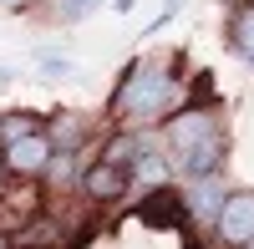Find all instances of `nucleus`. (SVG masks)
Returning a JSON list of instances; mask_svg holds the SVG:
<instances>
[{
    "mask_svg": "<svg viewBox=\"0 0 254 249\" xmlns=\"http://www.w3.org/2000/svg\"><path fill=\"white\" fill-rule=\"evenodd\" d=\"M183 81L173 76V66L168 61H153L142 56L127 66V76L117 81L112 92V112L127 117V122H158V117H178L183 112Z\"/></svg>",
    "mask_w": 254,
    "mask_h": 249,
    "instance_id": "1",
    "label": "nucleus"
},
{
    "mask_svg": "<svg viewBox=\"0 0 254 249\" xmlns=\"http://www.w3.org/2000/svg\"><path fill=\"white\" fill-rule=\"evenodd\" d=\"M224 127V117L214 107H183L178 117H168V127H163V142H168V163L183 158V153H193L203 137H214Z\"/></svg>",
    "mask_w": 254,
    "mask_h": 249,
    "instance_id": "2",
    "label": "nucleus"
},
{
    "mask_svg": "<svg viewBox=\"0 0 254 249\" xmlns=\"http://www.w3.org/2000/svg\"><path fill=\"white\" fill-rule=\"evenodd\" d=\"M214 239L229 244V249H244L254 244V188H234L219 209V224H214Z\"/></svg>",
    "mask_w": 254,
    "mask_h": 249,
    "instance_id": "3",
    "label": "nucleus"
},
{
    "mask_svg": "<svg viewBox=\"0 0 254 249\" xmlns=\"http://www.w3.org/2000/svg\"><path fill=\"white\" fill-rule=\"evenodd\" d=\"M229 193H234V188L224 183V173H214V178H193V183L183 188V214L193 219L198 229H214V224H219V209H224Z\"/></svg>",
    "mask_w": 254,
    "mask_h": 249,
    "instance_id": "4",
    "label": "nucleus"
},
{
    "mask_svg": "<svg viewBox=\"0 0 254 249\" xmlns=\"http://www.w3.org/2000/svg\"><path fill=\"white\" fill-rule=\"evenodd\" d=\"M51 153H56V148H51L46 127H41V132H31V137L5 142V148H0V168H5V173H15V178H31V173H46Z\"/></svg>",
    "mask_w": 254,
    "mask_h": 249,
    "instance_id": "5",
    "label": "nucleus"
},
{
    "mask_svg": "<svg viewBox=\"0 0 254 249\" xmlns=\"http://www.w3.org/2000/svg\"><path fill=\"white\" fill-rule=\"evenodd\" d=\"M224 158H229V132L219 127L214 137H203L193 153H183V158H173V168L193 183V178H214V173H224Z\"/></svg>",
    "mask_w": 254,
    "mask_h": 249,
    "instance_id": "6",
    "label": "nucleus"
},
{
    "mask_svg": "<svg viewBox=\"0 0 254 249\" xmlns=\"http://www.w3.org/2000/svg\"><path fill=\"white\" fill-rule=\"evenodd\" d=\"M127 188H132L127 168H112V163H92V168H81V193H87L92 203H112Z\"/></svg>",
    "mask_w": 254,
    "mask_h": 249,
    "instance_id": "7",
    "label": "nucleus"
},
{
    "mask_svg": "<svg viewBox=\"0 0 254 249\" xmlns=\"http://www.w3.org/2000/svg\"><path fill=\"white\" fill-rule=\"evenodd\" d=\"M127 178L142 183L147 193H158V188H173V163H168V153H137L132 158V168H127Z\"/></svg>",
    "mask_w": 254,
    "mask_h": 249,
    "instance_id": "8",
    "label": "nucleus"
},
{
    "mask_svg": "<svg viewBox=\"0 0 254 249\" xmlns=\"http://www.w3.org/2000/svg\"><path fill=\"white\" fill-rule=\"evenodd\" d=\"M137 219H147V224H178V219H188V214H183V193H173V188L147 193L142 209H137Z\"/></svg>",
    "mask_w": 254,
    "mask_h": 249,
    "instance_id": "9",
    "label": "nucleus"
},
{
    "mask_svg": "<svg viewBox=\"0 0 254 249\" xmlns=\"http://www.w3.org/2000/svg\"><path fill=\"white\" fill-rule=\"evenodd\" d=\"M229 46L244 56V66L254 71V5H239L234 20H229Z\"/></svg>",
    "mask_w": 254,
    "mask_h": 249,
    "instance_id": "10",
    "label": "nucleus"
},
{
    "mask_svg": "<svg viewBox=\"0 0 254 249\" xmlns=\"http://www.w3.org/2000/svg\"><path fill=\"white\" fill-rule=\"evenodd\" d=\"M81 132H87V122H81V117H56L51 127H46V137H51V148H56V153H76Z\"/></svg>",
    "mask_w": 254,
    "mask_h": 249,
    "instance_id": "11",
    "label": "nucleus"
},
{
    "mask_svg": "<svg viewBox=\"0 0 254 249\" xmlns=\"http://www.w3.org/2000/svg\"><path fill=\"white\" fill-rule=\"evenodd\" d=\"M46 183H51V188L81 183V163H76V153H51V163H46Z\"/></svg>",
    "mask_w": 254,
    "mask_h": 249,
    "instance_id": "12",
    "label": "nucleus"
},
{
    "mask_svg": "<svg viewBox=\"0 0 254 249\" xmlns=\"http://www.w3.org/2000/svg\"><path fill=\"white\" fill-rule=\"evenodd\" d=\"M31 132H41V122L31 112H5V117H0V148L15 142V137H31Z\"/></svg>",
    "mask_w": 254,
    "mask_h": 249,
    "instance_id": "13",
    "label": "nucleus"
},
{
    "mask_svg": "<svg viewBox=\"0 0 254 249\" xmlns=\"http://www.w3.org/2000/svg\"><path fill=\"white\" fill-rule=\"evenodd\" d=\"M102 5V0H51V15L56 20H81V15H92Z\"/></svg>",
    "mask_w": 254,
    "mask_h": 249,
    "instance_id": "14",
    "label": "nucleus"
},
{
    "mask_svg": "<svg viewBox=\"0 0 254 249\" xmlns=\"http://www.w3.org/2000/svg\"><path fill=\"white\" fill-rule=\"evenodd\" d=\"M36 71H41V76H71V61H56V56H41V61H36Z\"/></svg>",
    "mask_w": 254,
    "mask_h": 249,
    "instance_id": "15",
    "label": "nucleus"
},
{
    "mask_svg": "<svg viewBox=\"0 0 254 249\" xmlns=\"http://www.w3.org/2000/svg\"><path fill=\"white\" fill-rule=\"evenodd\" d=\"M183 10V0H168V5H163V15H153V26H147V31H158V26H168V20H173Z\"/></svg>",
    "mask_w": 254,
    "mask_h": 249,
    "instance_id": "16",
    "label": "nucleus"
},
{
    "mask_svg": "<svg viewBox=\"0 0 254 249\" xmlns=\"http://www.w3.org/2000/svg\"><path fill=\"white\" fill-rule=\"evenodd\" d=\"M5 81H10V71H5V66H0V87H5Z\"/></svg>",
    "mask_w": 254,
    "mask_h": 249,
    "instance_id": "17",
    "label": "nucleus"
},
{
    "mask_svg": "<svg viewBox=\"0 0 254 249\" xmlns=\"http://www.w3.org/2000/svg\"><path fill=\"white\" fill-rule=\"evenodd\" d=\"M244 249H254V244H244Z\"/></svg>",
    "mask_w": 254,
    "mask_h": 249,
    "instance_id": "18",
    "label": "nucleus"
}]
</instances>
